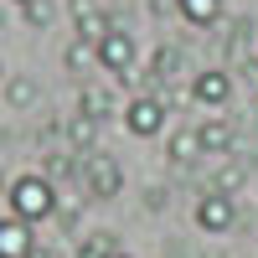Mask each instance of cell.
Instances as JSON below:
<instances>
[{"label":"cell","instance_id":"cell-1","mask_svg":"<svg viewBox=\"0 0 258 258\" xmlns=\"http://www.w3.org/2000/svg\"><path fill=\"white\" fill-rule=\"evenodd\" d=\"M6 202H11V217L16 222H47V217H57V186L47 181V176H16L11 181V191H6Z\"/></svg>","mask_w":258,"mask_h":258},{"label":"cell","instance_id":"cell-23","mask_svg":"<svg viewBox=\"0 0 258 258\" xmlns=\"http://www.w3.org/2000/svg\"><path fill=\"white\" fill-rule=\"evenodd\" d=\"M0 73H6V62H0Z\"/></svg>","mask_w":258,"mask_h":258},{"label":"cell","instance_id":"cell-4","mask_svg":"<svg viewBox=\"0 0 258 258\" xmlns=\"http://www.w3.org/2000/svg\"><path fill=\"white\" fill-rule=\"evenodd\" d=\"M93 52H98V68L103 73H114L119 83H129V73H135V36H129L124 26H109Z\"/></svg>","mask_w":258,"mask_h":258},{"label":"cell","instance_id":"cell-11","mask_svg":"<svg viewBox=\"0 0 258 258\" xmlns=\"http://www.w3.org/2000/svg\"><path fill=\"white\" fill-rule=\"evenodd\" d=\"M73 16H78V41H88V47H98V41H103V31L114 26V21L103 16V11H93L88 0H73Z\"/></svg>","mask_w":258,"mask_h":258},{"label":"cell","instance_id":"cell-6","mask_svg":"<svg viewBox=\"0 0 258 258\" xmlns=\"http://www.w3.org/2000/svg\"><path fill=\"white\" fill-rule=\"evenodd\" d=\"M197 227L202 232H227L232 222H238V202L232 197H217V191H207V197H197Z\"/></svg>","mask_w":258,"mask_h":258},{"label":"cell","instance_id":"cell-9","mask_svg":"<svg viewBox=\"0 0 258 258\" xmlns=\"http://www.w3.org/2000/svg\"><path fill=\"white\" fill-rule=\"evenodd\" d=\"M31 253H36L31 227L16 217H0V258H31Z\"/></svg>","mask_w":258,"mask_h":258},{"label":"cell","instance_id":"cell-12","mask_svg":"<svg viewBox=\"0 0 258 258\" xmlns=\"http://www.w3.org/2000/svg\"><path fill=\"white\" fill-rule=\"evenodd\" d=\"M68 140H73L78 155H93V145H98V119H93V114H73V119H68Z\"/></svg>","mask_w":258,"mask_h":258},{"label":"cell","instance_id":"cell-16","mask_svg":"<svg viewBox=\"0 0 258 258\" xmlns=\"http://www.w3.org/2000/svg\"><path fill=\"white\" fill-rule=\"evenodd\" d=\"M68 68L73 73H93L98 68V52L88 47V41H73V47H68Z\"/></svg>","mask_w":258,"mask_h":258},{"label":"cell","instance_id":"cell-21","mask_svg":"<svg viewBox=\"0 0 258 258\" xmlns=\"http://www.w3.org/2000/svg\"><path fill=\"white\" fill-rule=\"evenodd\" d=\"M0 197H6V176H0Z\"/></svg>","mask_w":258,"mask_h":258},{"label":"cell","instance_id":"cell-19","mask_svg":"<svg viewBox=\"0 0 258 258\" xmlns=\"http://www.w3.org/2000/svg\"><path fill=\"white\" fill-rule=\"evenodd\" d=\"M21 16H26V26H52V16H57V11H52V0H31Z\"/></svg>","mask_w":258,"mask_h":258},{"label":"cell","instance_id":"cell-22","mask_svg":"<svg viewBox=\"0 0 258 258\" xmlns=\"http://www.w3.org/2000/svg\"><path fill=\"white\" fill-rule=\"evenodd\" d=\"M114 258H129V253H114Z\"/></svg>","mask_w":258,"mask_h":258},{"label":"cell","instance_id":"cell-18","mask_svg":"<svg viewBox=\"0 0 258 258\" xmlns=\"http://www.w3.org/2000/svg\"><path fill=\"white\" fill-rule=\"evenodd\" d=\"M73 170H78V160H73V155H41V170H36V176L62 181V176H73Z\"/></svg>","mask_w":258,"mask_h":258},{"label":"cell","instance_id":"cell-15","mask_svg":"<svg viewBox=\"0 0 258 258\" xmlns=\"http://www.w3.org/2000/svg\"><path fill=\"white\" fill-rule=\"evenodd\" d=\"M119 253V238L114 232H88L78 248H73V258H114Z\"/></svg>","mask_w":258,"mask_h":258},{"label":"cell","instance_id":"cell-8","mask_svg":"<svg viewBox=\"0 0 258 258\" xmlns=\"http://www.w3.org/2000/svg\"><path fill=\"white\" fill-rule=\"evenodd\" d=\"M248 176H253V165H248V160L222 155V160H217V176H212V191H217V197H238V191L248 186Z\"/></svg>","mask_w":258,"mask_h":258},{"label":"cell","instance_id":"cell-24","mask_svg":"<svg viewBox=\"0 0 258 258\" xmlns=\"http://www.w3.org/2000/svg\"><path fill=\"white\" fill-rule=\"evenodd\" d=\"M31 258H41V253H31Z\"/></svg>","mask_w":258,"mask_h":258},{"label":"cell","instance_id":"cell-5","mask_svg":"<svg viewBox=\"0 0 258 258\" xmlns=\"http://www.w3.org/2000/svg\"><path fill=\"white\" fill-rule=\"evenodd\" d=\"M197 145H202V155H232V145H238V124H232L227 114H207L197 124Z\"/></svg>","mask_w":258,"mask_h":258},{"label":"cell","instance_id":"cell-3","mask_svg":"<svg viewBox=\"0 0 258 258\" xmlns=\"http://www.w3.org/2000/svg\"><path fill=\"white\" fill-rule=\"evenodd\" d=\"M165 114H170V103H160L155 93H135V98L124 103V129L135 140H150V135L165 129Z\"/></svg>","mask_w":258,"mask_h":258},{"label":"cell","instance_id":"cell-10","mask_svg":"<svg viewBox=\"0 0 258 258\" xmlns=\"http://www.w3.org/2000/svg\"><path fill=\"white\" fill-rule=\"evenodd\" d=\"M0 93H6V109H11V114H26V109H36V98H41L36 78H26V73H11Z\"/></svg>","mask_w":258,"mask_h":258},{"label":"cell","instance_id":"cell-7","mask_svg":"<svg viewBox=\"0 0 258 258\" xmlns=\"http://www.w3.org/2000/svg\"><path fill=\"white\" fill-rule=\"evenodd\" d=\"M191 98L202 103V109H222V103L232 98V73L227 68H207L191 78Z\"/></svg>","mask_w":258,"mask_h":258},{"label":"cell","instance_id":"cell-20","mask_svg":"<svg viewBox=\"0 0 258 258\" xmlns=\"http://www.w3.org/2000/svg\"><path fill=\"white\" fill-rule=\"evenodd\" d=\"M11 6H21V11H26V6H31V0H11Z\"/></svg>","mask_w":258,"mask_h":258},{"label":"cell","instance_id":"cell-14","mask_svg":"<svg viewBox=\"0 0 258 258\" xmlns=\"http://www.w3.org/2000/svg\"><path fill=\"white\" fill-rule=\"evenodd\" d=\"M165 155H170V165H191V160L202 155L197 129H176V135H170V145H165Z\"/></svg>","mask_w":258,"mask_h":258},{"label":"cell","instance_id":"cell-2","mask_svg":"<svg viewBox=\"0 0 258 258\" xmlns=\"http://www.w3.org/2000/svg\"><path fill=\"white\" fill-rule=\"evenodd\" d=\"M78 176H83V191H88L93 202H114L119 186H124L119 160L103 155V150H93V155H78Z\"/></svg>","mask_w":258,"mask_h":258},{"label":"cell","instance_id":"cell-13","mask_svg":"<svg viewBox=\"0 0 258 258\" xmlns=\"http://www.w3.org/2000/svg\"><path fill=\"white\" fill-rule=\"evenodd\" d=\"M176 11L186 26H217V16H222V0H176Z\"/></svg>","mask_w":258,"mask_h":258},{"label":"cell","instance_id":"cell-17","mask_svg":"<svg viewBox=\"0 0 258 258\" xmlns=\"http://www.w3.org/2000/svg\"><path fill=\"white\" fill-rule=\"evenodd\" d=\"M114 109V93H103V88H83V114H93L103 124V114Z\"/></svg>","mask_w":258,"mask_h":258},{"label":"cell","instance_id":"cell-25","mask_svg":"<svg viewBox=\"0 0 258 258\" xmlns=\"http://www.w3.org/2000/svg\"><path fill=\"white\" fill-rule=\"evenodd\" d=\"M253 88H258V83H253Z\"/></svg>","mask_w":258,"mask_h":258}]
</instances>
